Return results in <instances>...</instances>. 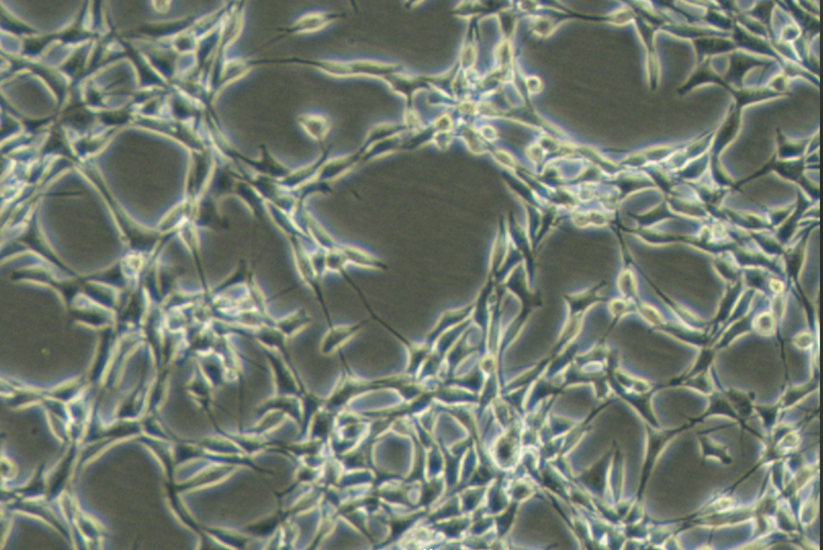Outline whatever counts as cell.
Segmentation results:
<instances>
[{
    "instance_id": "cell-1",
    "label": "cell",
    "mask_w": 823,
    "mask_h": 550,
    "mask_svg": "<svg viewBox=\"0 0 823 550\" xmlns=\"http://www.w3.org/2000/svg\"><path fill=\"white\" fill-rule=\"evenodd\" d=\"M289 244H291L292 256H293L294 264H295L297 275H298L301 282L315 294L328 317L326 294H324L321 280L317 275L313 264H312L311 258H310V248L306 247L301 239L298 238L289 239Z\"/></svg>"
},
{
    "instance_id": "cell-2",
    "label": "cell",
    "mask_w": 823,
    "mask_h": 550,
    "mask_svg": "<svg viewBox=\"0 0 823 550\" xmlns=\"http://www.w3.org/2000/svg\"><path fill=\"white\" fill-rule=\"evenodd\" d=\"M340 251L344 255L348 265L367 270H386L387 264L374 253L350 244H340Z\"/></svg>"
},
{
    "instance_id": "cell-3",
    "label": "cell",
    "mask_w": 823,
    "mask_h": 550,
    "mask_svg": "<svg viewBox=\"0 0 823 550\" xmlns=\"http://www.w3.org/2000/svg\"><path fill=\"white\" fill-rule=\"evenodd\" d=\"M360 326L361 324L333 326L328 331L323 340L324 353H332L335 350L339 348L346 340L350 339L354 333H357Z\"/></svg>"
},
{
    "instance_id": "cell-4",
    "label": "cell",
    "mask_w": 823,
    "mask_h": 550,
    "mask_svg": "<svg viewBox=\"0 0 823 550\" xmlns=\"http://www.w3.org/2000/svg\"><path fill=\"white\" fill-rule=\"evenodd\" d=\"M310 321H311L310 315L305 309L301 308V309L295 310V311L278 319L277 324L280 331L287 336H291L296 333L297 331L302 330Z\"/></svg>"
},
{
    "instance_id": "cell-5",
    "label": "cell",
    "mask_w": 823,
    "mask_h": 550,
    "mask_svg": "<svg viewBox=\"0 0 823 550\" xmlns=\"http://www.w3.org/2000/svg\"><path fill=\"white\" fill-rule=\"evenodd\" d=\"M310 258H311V262L317 275L321 280H323L326 273H328V251L317 247V246L313 248H310Z\"/></svg>"
}]
</instances>
